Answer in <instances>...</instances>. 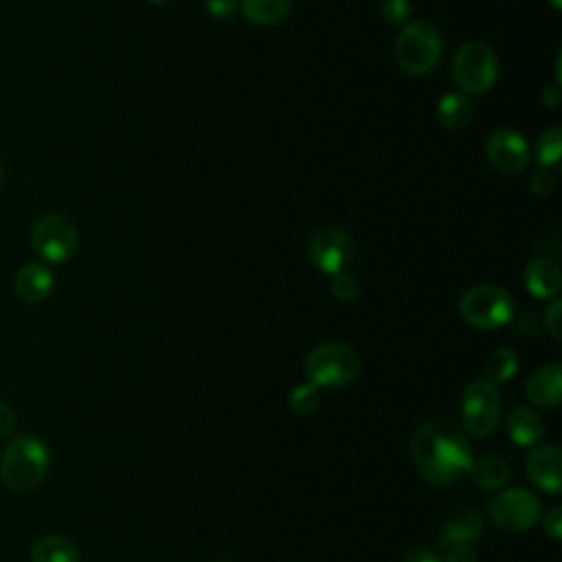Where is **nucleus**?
<instances>
[{
	"label": "nucleus",
	"instance_id": "nucleus-1",
	"mask_svg": "<svg viewBox=\"0 0 562 562\" xmlns=\"http://www.w3.org/2000/svg\"><path fill=\"white\" fill-rule=\"evenodd\" d=\"M413 461L419 474L437 485L463 479L472 465V450L465 435L448 422H426L411 441Z\"/></svg>",
	"mask_w": 562,
	"mask_h": 562
},
{
	"label": "nucleus",
	"instance_id": "nucleus-2",
	"mask_svg": "<svg viewBox=\"0 0 562 562\" xmlns=\"http://www.w3.org/2000/svg\"><path fill=\"white\" fill-rule=\"evenodd\" d=\"M50 463V452L46 443L35 435L13 437L2 452L0 476L11 492H31L37 487Z\"/></svg>",
	"mask_w": 562,
	"mask_h": 562
},
{
	"label": "nucleus",
	"instance_id": "nucleus-3",
	"mask_svg": "<svg viewBox=\"0 0 562 562\" xmlns=\"http://www.w3.org/2000/svg\"><path fill=\"white\" fill-rule=\"evenodd\" d=\"M498 77V59L490 44L470 40L459 46L452 59V79L463 94L487 92Z\"/></svg>",
	"mask_w": 562,
	"mask_h": 562
},
{
	"label": "nucleus",
	"instance_id": "nucleus-4",
	"mask_svg": "<svg viewBox=\"0 0 562 562\" xmlns=\"http://www.w3.org/2000/svg\"><path fill=\"white\" fill-rule=\"evenodd\" d=\"M463 321L476 329H498L514 316L512 294L494 283H479L463 292L459 301Z\"/></svg>",
	"mask_w": 562,
	"mask_h": 562
},
{
	"label": "nucleus",
	"instance_id": "nucleus-5",
	"mask_svg": "<svg viewBox=\"0 0 562 562\" xmlns=\"http://www.w3.org/2000/svg\"><path fill=\"white\" fill-rule=\"evenodd\" d=\"M441 57V35L424 20L406 24L395 40V61L408 75L430 72Z\"/></svg>",
	"mask_w": 562,
	"mask_h": 562
},
{
	"label": "nucleus",
	"instance_id": "nucleus-6",
	"mask_svg": "<svg viewBox=\"0 0 562 562\" xmlns=\"http://www.w3.org/2000/svg\"><path fill=\"white\" fill-rule=\"evenodd\" d=\"M360 373L358 353L342 342L314 347L305 358V375L314 386H345Z\"/></svg>",
	"mask_w": 562,
	"mask_h": 562
},
{
	"label": "nucleus",
	"instance_id": "nucleus-7",
	"mask_svg": "<svg viewBox=\"0 0 562 562\" xmlns=\"http://www.w3.org/2000/svg\"><path fill=\"white\" fill-rule=\"evenodd\" d=\"M31 244L44 261L61 263L75 255L79 235L75 224L66 215L46 213L33 224Z\"/></svg>",
	"mask_w": 562,
	"mask_h": 562
},
{
	"label": "nucleus",
	"instance_id": "nucleus-8",
	"mask_svg": "<svg viewBox=\"0 0 562 562\" xmlns=\"http://www.w3.org/2000/svg\"><path fill=\"white\" fill-rule=\"evenodd\" d=\"M501 417V395L494 382L472 380L461 397V419L470 435L487 437Z\"/></svg>",
	"mask_w": 562,
	"mask_h": 562
},
{
	"label": "nucleus",
	"instance_id": "nucleus-9",
	"mask_svg": "<svg viewBox=\"0 0 562 562\" xmlns=\"http://www.w3.org/2000/svg\"><path fill=\"white\" fill-rule=\"evenodd\" d=\"M490 516L505 531H527L540 520V501L533 492L512 487L498 492L490 505Z\"/></svg>",
	"mask_w": 562,
	"mask_h": 562
},
{
	"label": "nucleus",
	"instance_id": "nucleus-10",
	"mask_svg": "<svg viewBox=\"0 0 562 562\" xmlns=\"http://www.w3.org/2000/svg\"><path fill=\"white\" fill-rule=\"evenodd\" d=\"M353 259V241L349 233L336 226L318 228L310 239V261L321 272L334 277L347 272Z\"/></svg>",
	"mask_w": 562,
	"mask_h": 562
},
{
	"label": "nucleus",
	"instance_id": "nucleus-11",
	"mask_svg": "<svg viewBox=\"0 0 562 562\" xmlns=\"http://www.w3.org/2000/svg\"><path fill=\"white\" fill-rule=\"evenodd\" d=\"M487 160L505 173H520L529 165V145L525 136L512 127H498L485 140Z\"/></svg>",
	"mask_w": 562,
	"mask_h": 562
},
{
	"label": "nucleus",
	"instance_id": "nucleus-12",
	"mask_svg": "<svg viewBox=\"0 0 562 562\" xmlns=\"http://www.w3.org/2000/svg\"><path fill=\"white\" fill-rule=\"evenodd\" d=\"M531 483L549 494H558L562 487V452L558 446L536 448L525 463Z\"/></svg>",
	"mask_w": 562,
	"mask_h": 562
},
{
	"label": "nucleus",
	"instance_id": "nucleus-13",
	"mask_svg": "<svg viewBox=\"0 0 562 562\" xmlns=\"http://www.w3.org/2000/svg\"><path fill=\"white\" fill-rule=\"evenodd\" d=\"M525 395L536 406H558L562 400V367L558 362L538 367L525 384Z\"/></svg>",
	"mask_w": 562,
	"mask_h": 562
},
{
	"label": "nucleus",
	"instance_id": "nucleus-14",
	"mask_svg": "<svg viewBox=\"0 0 562 562\" xmlns=\"http://www.w3.org/2000/svg\"><path fill=\"white\" fill-rule=\"evenodd\" d=\"M55 288V279L44 263H26L13 279V290L24 303H42Z\"/></svg>",
	"mask_w": 562,
	"mask_h": 562
},
{
	"label": "nucleus",
	"instance_id": "nucleus-15",
	"mask_svg": "<svg viewBox=\"0 0 562 562\" xmlns=\"http://www.w3.org/2000/svg\"><path fill=\"white\" fill-rule=\"evenodd\" d=\"M481 531H483L481 516L470 507H459L443 522V529L439 533V549L450 544H461V542L470 544L481 536Z\"/></svg>",
	"mask_w": 562,
	"mask_h": 562
},
{
	"label": "nucleus",
	"instance_id": "nucleus-16",
	"mask_svg": "<svg viewBox=\"0 0 562 562\" xmlns=\"http://www.w3.org/2000/svg\"><path fill=\"white\" fill-rule=\"evenodd\" d=\"M522 281H525V288L529 290V294H533L536 299H555L560 292V285H562L558 263L547 257H538V259L529 261L525 268Z\"/></svg>",
	"mask_w": 562,
	"mask_h": 562
},
{
	"label": "nucleus",
	"instance_id": "nucleus-17",
	"mask_svg": "<svg viewBox=\"0 0 562 562\" xmlns=\"http://www.w3.org/2000/svg\"><path fill=\"white\" fill-rule=\"evenodd\" d=\"M505 430L516 446H536L544 437V424L533 408L516 406L505 419Z\"/></svg>",
	"mask_w": 562,
	"mask_h": 562
},
{
	"label": "nucleus",
	"instance_id": "nucleus-18",
	"mask_svg": "<svg viewBox=\"0 0 562 562\" xmlns=\"http://www.w3.org/2000/svg\"><path fill=\"white\" fill-rule=\"evenodd\" d=\"M474 116V103L463 92H448L437 103V121L446 130H463Z\"/></svg>",
	"mask_w": 562,
	"mask_h": 562
},
{
	"label": "nucleus",
	"instance_id": "nucleus-19",
	"mask_svg": "<svg viewBox=\"0 0 562 562\" xmlns=\"http://www.w3.org/2000/svg\"><path fill=\"white\" fill-rule=\"evenodd\" d=\"M468 474L483 490H501L509 481L512 468L498 454H483L476 461H472Z\"/></svg>",
	"mask_w": 562,
	"mask_h": 562
},
{
	"label": "nucleus",
	"instance_id": "nucleus-20",
	"mask_svg": "<svg viewBox=\"0 0 562 562\" xmlns=\"http://www.w3.org/2000/svg\"><path fill=\"white\" fill-rule=\"evenodd\" d=\"M31 562H79V549L70 538L48 533L33 542Z\"/></svg>",
	"mask_w": 562,
	"mask_h": 562
},
{
	"label": "nucleus",
	"instance_id": "nucleus-21",
	"mask_svg": "<svg viewBox=\"0 0 562 562\" xmlns=\"http://www.w3.org/2000/svg\"><path fill=\"white\" fill-rule=\"evenodd\" d=\"M239 9L248 22L257 26H272L290 13L292 0H241Z\"/></svg>",
	"mask_w": 562,
	"mask_h": 562
},
{
	"label": "nucleus",
	"instance_id": "nucleus-22",
	"mask_svg": "<svg viewBox=\"0 0 562 562\" xmlns=\"http://www.w3.org/2000/svg\"><path fill=\"white\" fill-rule=\"evenodd\" d=\"M562 160V127L553 125L544 130L536 140V162L540 169L558 171Z\"/></svg>",
	"mask_w": 562,
	"mask_h": 562
},
{
	"label": "nucleus",
	"instance_id": "nucleus-23",
	"mask_svg": "<svg viewBox=\"0 0 562 562\" xmlns=\"http://www.w3.org/2000/svg\"><path fill=\"white\" fill-rule=\"evenodd\" d=\"M518 371V356L512 347H498L487 356L485 373L490 382H507Z\"/></svg>",
	"mask_w": 562,
	"mask_h": 562
},
{
	"label": "nucleus",
	"instance_id": "nucleus-24",
	"mask_svg": "<svg viewBox=\"0 0 562 562\" xmlns=\"http://www.w3.org/2000/svg\"><path fill=\"white\" fill-rule=\"evenodd\" d=\"M290 402V408L296 413V415H307L312 411H316L318 406V386L305 382V384H296L288 397Z\"/></svg>",
	"mask_w": 562,
	"mask_h": 562
},
{
	"label": "nucleus",
	"instance_id": "nucleus-25",
	"mask_svg": "<svg viewBox=\"0 0 562 562\" xmlns=\"http://www.w3.org/2000/svg\"><path fill=\"white\" fill-rule=\"evenodd\" d=\"M411 11V0H380V15L393 26L406 24Z\"/></svg>",
	"mask_w": 562,
	"mask_h": 562
},
{
	"label": "nucleus",
	"instance_id": "nucleus-26",
	"mask_svg": "<svg viewBox=\"0 0 562 562\" xmlns=\"http://www.w3.org/2000/svg\"><path fill=\"white\" fill-rule=\"evenodd\" d=\"M358 279L349 272H340V274H334L331 279V294L340 301V303H349L358 296Z\"/></svg>",
	"mask_w": 562,
	"mask_h": 562
},
{
	"label": "nucleus",
	"instance_id": "nucleus-27",
	"mask_svg": "<svg viewBox=\"0 0 562 562\" xmlns=\"http://www.w3.org/2000/svg\"><path fill=\"white\" fill-rule=\"evenodd\" d=\"M555 189V180H553V171L549 169H536L529 178V191L538 198H547L551 195Z\"/></svg>",
	"mask_w": 562,
	"mask_h": 562
},
{
	"label": "nucleus",
	"instance_id": "nucleus-28",
	"mask_svg": "<svg viewBox=\"0 0 562 562\" xmlns=\"http://www.w3.org/2000/svg\"><path fill=\"white\" fill-rule=\"evenodd\" d=\"M560 321H562V301H560V299H553V301L547 305V310H544V327H547V331H549L555 340L562 338V325H560Z\"/></svg>",
	"mask_w": 562,
	"mask_h": 562
},
{
	"label": "nucleus",
	"instance_id": "nucleus-29",
	"mask_svg": "<svg viewBox=\"0 0 562 562\" xmlns=\"http://www.w3.org/2000/svg\"><path fill=\"white\" fill-rule=\"evenodd\" d=\"M441 562H476V551L470 544H450L443 547Z\"/></svg>",
	"mask_w": 562,
	"mask_h": 562
},
{
	"label": "nucleus",
	"instance_id": "nucleus-30",
	"mask_svg": "<svg viewBox=\"0 0 562 562\" xmlns=\"http://www.w3.org/2000/svg\"><path fill=\"white\" fill-rule=\"evenodd\" d=\"M204 9L213 15V18H231L237 9H239V0H204Z\"/></svg>",
	"mask_w": 562,
	"mask_h": 562
},
{
	"label": "nucleus",
	"instance_id": "nucleus-31",
	"mask_svg": "<svg viewBox=\"0 0 562 562\" xmlns=\"http://www.w3.org/2000/svg\"><path fill=\"white\" fill-rule=\"evenodd\" d=\"M542 525H544V531H547L553 540H560V536H562V509H560V507H553V509L544 516Z\"/></svg>",
	"mask_w": 562,
	"mask_h": 562
},
{
	"label": "nucleus",
	"instance_id": "nucleus-32",
	"mask_svg": "<svg viewBox=\"0 0 562 562\" xmlns=\"http://www.w3.org/2000/svg\"><path fill=\"white\" fill-rule=\"evenodd\" d=\"M402 562H441V555H437L435 551L426 549V547H417V549H411Z\"/></svg>",
	"mask_w": 562,
	"mask_h": 562
},
{
	"label": "nucleus",
	"instance_id": "nucleus-33",
	"mask_svg": "<svg viewBox=\"0 0 562 562\" xmlns=\"http://www.w3.org/2000/svg\"><path fill=\"white\" fill-rule=\"evenodd\" d=\"M13 424H15V413L13 408L0 400V439L7 437L11 430H13Z\"/></svg>",
	"mask_w": 562,
	"mask_h": 562
},
{
	"label": "nucleus",
	"instance_id": "nucleus-34",
	"mask_svg": "<svg viewBox=\"0 0 562 562\" xmlns=\"http://www.w3.org/2000/svg\"><path fill=\"white\" fill-rule=\"evenodd\" d=\"M542 103L547 105V108H558L560 103H562V92H560V86L555 83V86H547L544 90H542Z\"/></svg>",
	"mask_w": 562,
	"mask_h": 562
},
{
	"label": "nucleus",
	"instance_id": "nucleus-35",
	"mask_svg": "<svg viewBox=\"0 0 562 562\" xmlns=\"http://www.w3.org/2000/svg\"><path fill=\"white\" fill-rule=\"evenodd\" d=\"M549 4H551L555 11H560V9H562V0H549Z\"/></svg>",
	"mask_w": 562,
	"mask_h": 562
},
{
	"label": "nucleus",
	"instance_id": "nucleus-36",
	"mask_svg": "<svg viewBox=\"0 0 562 562\" xmlns=\"http://www.w3.org/2000/svg\"><path fill=\"white\" fill-rule=\"evenodd\" d=\"M149 2H154V4H162V2H167V0H149Z\"/></svg>",
	"mask_w": 562,
	"mask_h": 562
},
{
	"label": "nucleus",
	"instance_id": "nucleus-37",
	"mask_svg": "<svg viewBox=\"0 0 562 562\" xmlns=\"http://www.w3.org/2000/svg\"><path fill=\"white\" fill-rule=\"evenodd\" d=\"M217 562H231V560H217Z\"/></svg>",
	"mask_w": 562,
	"mask_h": 562
},
{
	"label": "nucleus",
	"instance_id": "nucleus-38",
	"mask_svg": "<svg viewBox=\"0 0 562 562\" xmlns=\"http://www.w3.org/2000/svg\"><path fill=\"white\" fill-rule=\"evenodd\" d=\"M0 178H2V169H0Z\"/></svg>",
	"mask_w": 562,
	"mask_h": 562
}]
</instances>
